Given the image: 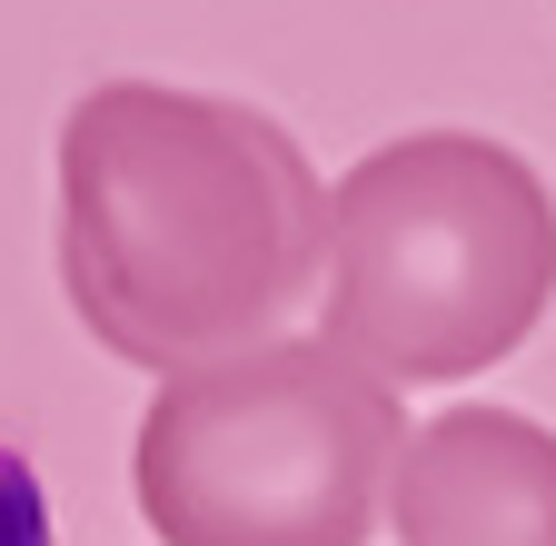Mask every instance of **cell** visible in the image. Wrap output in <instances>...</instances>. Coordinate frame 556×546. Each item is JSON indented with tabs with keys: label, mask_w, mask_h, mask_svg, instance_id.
<instances>
[{
	"label": "cell",
	"mask_w": 556,
	"mask_h": 546,
	"mask_svg": "<svg viewBox=\"0 0 556 546\" xmlns=\"http://www.w3.org/2000/svg\"><path fill=\"white\" fill-rule=\"evenodd\" d=\"M397 546H556V428L517 407L417 418L388 477Z\"/></svg>",
	"instance_id": "cell-4"
},
{
	"label": "cell",
	"mask_w": 556,
	"mask_h": 546,
	"mask_svg": "<svg viewBox=\"0 0 556 546\" xmlns=\"http://www.w3.org/2000/svg\"><path fill=\"white\" fill-rule=\"evenodd\" d=\"M556 299V199L486 129L378 140L328 189L318 348L378 388H447L517 358Z\"/></svg>",
	"instance_id": "cell-2"
},
{
	"label": "cell",
	"mask_w": 556,
	"mask_h": 546,
	"mask_svg": "<svg viewBox=\"0 0 556 546\" xmlns=\"http://www.w3.org/2000/svg\"><path fill=\"white\" fill-rule=\"evenodd\" d=\"M407 418L318 338L160 378L129 487L160 546H368Z\"/></svg>",
	"instance_id": "cell-3"
},
{
	"label": "cell",
	"mask_w": 556,
	"mask_h": 546,
	"mask_svg": "<svg viewBox=\"0 0 556 546\" xmlns=\"http://www.w3.org/2000/svg\"><path fill=\"white\" fill-rule=\"evenodd\" d=\"M60 289L160 378L278 348L328 289V189L249 100L100 80L60 119Z\"/></svg>",
	"instance_id": "cell-1"
},
{
	"label": "cell",
	"mask_w": 556,
	"mask_h": 546,
	"mask_svg": "<svg viewBox=\"0 0 556 546\" xmlns=\"http://www.w3.org/2000/svg\"><path fill=\"white\" fill-rule=\"evenodd\" d=\"M0 546H40V497L21 457H0Z\"/></svg>",
	"instance_id": "cell-5"
}]
</instances>
